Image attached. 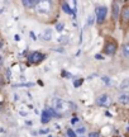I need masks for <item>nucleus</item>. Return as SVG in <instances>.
Returning <instances> with one entry per match:
<instances>
[{
    "mask_svg": "<svg viewBox=\"0 0 129 137\" xmlns=\"http://www.w3.org/2000/svg\"><path fill=\"white\" fill-rule=\"evenodd\" d=\"M95 12H96V22L99 24L102 23L108 15V8L106 6H97Z\"/></svg>",
    "mask_w": 129,
    "mask_h": 137,
    "instance_id": "nucleus-1",
    "label": "nucleus"
},
{
    "mask_svg": "<svg viewBox=\"0 0 129 137\" xmlns=\"http://www.w3.org/2000/svg\"><path fill=\"white\" fill-rule=\"evenodd\" d=\"M117 50H118V46H117V43L113 42V41L106 42V44H105V47H104V52H105L106 55H109V56L114 55V53L117 52Z\"/></svg>",
    "mask_w": 129,
    "mask_h": 137,
    "instance_id": "nucleus-2",
    "label": "nucleus"
},
{
    "mask_svg": "<svg viewBox=\"0 0 129 137\" xmlns=\"http://www.w3.org/2000/svg\"><path fill=\"white\" fill-rule=\"evenodd\" d=\"M42 60H44V55L41 52H33L29 56V62L31 64H39Z\"/></svg>",
    "mask_w": 129,
    "mask_h": 137,
    "instance_id": "nucleus-3",
    "label": "nucleus"
},
{
    "mask_svg": "<svg viewBox=\"0 0 129 137\" xmlns=\"http://www.w3.org/2000/svg\"><path fill=\"white\" fill-rule=\"evenodd\" d=\"M55 109L56 110H60V112H63L64 110V107H67L68 104L66 102H63L62 99H55Z\"/></svg>",
    "mask_w": 129,
    "mask_h": 137,
    "instance_id": "nucleus-4",
    "label": "nucleus"
},
{
    "mask_svg": "<svg viewBox=\"0 0 129 137\" xmlns=\"http://www.w3.org/2000/svg\"><path fill=\"white\" fill-rule=\"evenodd\" d=\"M119 13H120V10H119V3L118 1H113V19L114 20H117L119 18Z\"/></svg>",
    "mask_w": 129,
    "mask_h": 137,
    "instance_id": "nucleus-5",
    "label": "nucleus"
},
{
    "mask_svg": "<svg viewBox=\"0 0 129 137\" xmlns=\"http://www.w3.org/2000/svg\"><path fill=\"white\" fill-rule=\"evenodd\" d=\"M51 118H52V114H51V112H49V109H46V110H43L42 112V123H48L49 121H51Z\"/></svg>",
    "mask_w": 129,
    "mask_h": 137,
    "instance_id": "nucleus-6",
    "label": "nucleus"
},
{
    "mask_svg": "<svg viewBox=\"0 0 129 137\" xmlns=\"http://www.w3.org/2000/svg\"><path fill=\"white\" fill-rule=\"evenodd\" d=\"M122 19H123V22H128L129 20V8L128 6H124L123 8V12H122Z\"/></svg>",
    "mask_w": 129,
    "mask_h": 137,
    "instance_id": "nucleus-7",
    "label": "nucleus"
},
{
    "mask_svg": "<svg viewBox=\"0 0 129 137\" xmlns=\"http://www.w3.org/2000/svg\"><path fill=\"white\" fill-rule=\"evenodd\" d=\"M108 99H109V97H108L106 94H104V95H101V97L97 99V104H99V105H105V104L108 103Z\"/></svg>",
    "mask_w": 129,
    "mask_h": 137,
    "instance_id": "nucleus-8",
    "label": "nucleus"
},
{
    "mask_svg": "<svg viewBox=\"0 0 129 137\" xmlns=\"http://www.w3.org/2000/svg\"><path fill=\"white\" fill-rule=\"evenodd\" d=\"M62 9H63V12L66 13V14H72V10H71V8H70V4H68V3H66V1L62 3Z\"/></svg>",
    "mask_w": 129,
    "mask_h": 137,
    "instance_id": "nucleus-9",
    "label": "nucleus"
},
{
    "mask_svg": "<svg viewBox=\"0 0 129 137\" xmlns=\"http://www.w3.org/2000/svg\"><path fill=\"white\" fill-rule=\"evenodd\" d=\"M128 94H122V95H119V98H118V100L119 103H122V104H128Z\"/></svg>",
    "mask_w": 129,
    "mask_h": 137,
    "instance_id": "nucleus-10",
    "label": "nucleus"
},
{
    "mask_svg": "<svg viewBox=\"0 0 129 137\" xmlns=\"http://www.w3.org/2000/svg\"><path fill=\"white\" fill-rule=\"evenodd\" d=\"M37 4H38V1H31V0H28V1L24 0V1H23V5H24L25 8H33V6H35Z\"/></svg>",
    "mask_w": 129,
    "mask_h": 137,
    "instance_id": "nucleus-11",
    "label": "nucleus"
},
{
    "mask_svg": "<svg viewBox=\"0 0 129 137\" xmlns=\"http://www.w3.org/2000/svg\"><path fill=\"white\" fill-rule=\"evenodd\" d=\"M51 37H52V32H51V29H46V32L43 33V39H44V41H49V39H51Z\"/></svg>",
    "mask_w": 129,
    "mask_h": 137,
    "instance_id": "nucleus-12",
    "label": "nucleus"
},
{
    "mask_svg": "<svg viewBox=\"0 0 129 137\" xmlns=\"http://www.w3.org/2000/svg\"><path fill=\"white\" fill-rule=\"evenodd\" d=\"M128 48H129L128 44H124V47H123V53H124V57H125V59H128V57H129Z\"/></svg>",
    "mask_w": 129,
    "mask_h": 137,
    "instance_id": "nucleus-13",
    "label": "nucleus"
},
{
    "mask_svg": "<svg viewBox=\"0 0 129 137\" xmlns=\"http://www.w3.org/2000/svg\"><path fill=\"white\" fill-rule=\"evenodd\" d=\"M82 83H84V79H79V80H76V81L73 83V86H75V88H79Z\"/></svg>",
    "mask_w": 129,
    "mask_h": 137,
    "instance_id": "nucleus-14",
    "label": "nucleus"
},
{
    "mask_svg": "<svg viewBox=\"0 0 129 137\" xmlns=\"http://www.w3.org/2000/svg\"><path fill=\"white\" fill-rule=\"evenodd\" d=\"M128 83H129V80H128V79H125V80L122 83V85H120V89H127V86H128Z\"/></svg>",
    "mask_w": 129,
    "mask_h": 137,
    "instance_id": "nucleus-15",
    "label": "nucleus"
},
{
    "mask_svg": "<svg viewBox=\"0 0 129 137\" xmlns=\"http://www.w3.org/2000/svg\"><path fill=\"white\" fill-rule=\"evenodd\" d=\"M67 137H76V133L72 131V130H67Z\"/></svg>",
    "mask_w": 129,
    "mask_h": 137,
    "instance_id": "nucleus-16",
    "label": "nucleus"
},
{
    "mask_svg": "<svg viewBox=\"0 0 129 137\" xmlns=\"http://www.w3.org/2000/svg\"><path fill=\"white\" fill-rule=\"evenodd\" d=\"M99 136H100L99 132H90L89 133V137H99Z\"/></svg>",
    "mask_w": 129,
    "mask_h": 137,
    "instance_id": "nucleus-17",
    "label": "nucleus"
},
{
    "mask_svg": "<svg viewBox=\"0 0 129 137\" xmlns=\"http://www.w3.org/2000/svg\"><path fill=\"white\" fill-rule=\"evenodd\" d=\"M62 28H63V24H57V26H56V29H57L58 32H61Z\"/></svg>",
    "mask_w": 129,
    "mask_h": 137,
    "instance_id": "nucleus-18",
    "label": "nucleus"
},
{
    "mask_svg": "<svg viewBox=\"0 0 129 137\" xmlns=\"http://www.w3.org/2000/svg\"><path fill=\"white\" fill-rule=\"evenodd\" d=\"M85 131H86V130H85V128H84V127H80V128H79V130H77V132H79V133H84V132H85Z\"/></svg>",
    "mask_w": 129,
    "mask_h": 137,
    "instance_id": "nucleus-19",
    "label": "nucleus"
},
{
    "mask_svg": "<svg viewBox=\"0 0 129 137\" xmlns=\"http://www.w3.org/2000/svg\"><path fill=\"white\" fill-rule=\"evenodd\" d=\"M102 80H104L105 84H110V79H108V77H102Z\"/></svg>",
    "mask_w": 129,
    "mask_h": 137,
    "instance_id": "nucleus-20",
    "label": "nucleus"
},
{
    "mask_svg": "<svg viewBox=\"0 0 129 137\" xmlns=\"http://www.w3.org/2000/svg\"><path fill=\"white\" fill-rule=\"evenodd\" d=\"M95 59H96V60H102V56H101V55H96Z\"/></svg>",
    "mask_w": 129,
    "mask_h": 137,
    "instance_id": "nucleus-21",
    "label": "nucleus"
},
{
    "mask_svg": "<svg viewBox=\"0 0 129 137\" xmlns=\"http://www.w3.org/2000/svg\"><path fill=\"white\" fill-rule=\"evenodd\" d=\"M89 24H93V17H89V20H87Z\"/></svg>",
    "mask_w": 129,
    "mask_h": 137,
    "instance_id": "nucleus-22",
    "label": "nucleus"
},
{
    "mask_svg": "<svg viewBox=\"0 0 129 137\" xmlns=\"http://www.w3.org/2000/svg\"><path fill=\"white\" fill-rule=\"evenodd\" d=\"M77 121H79L77 118H72V121H71V123H73V124H75V123H76Z\"/></svg>",
    "mask_w": 129,
    "mask_h": 137,
    "instance_id": "nucleus-23",
    "label": "nucleus"
}]
</instances>
